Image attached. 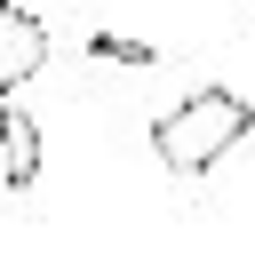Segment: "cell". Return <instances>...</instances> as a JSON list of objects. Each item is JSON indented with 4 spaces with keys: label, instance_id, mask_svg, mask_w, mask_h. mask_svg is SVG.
I'll return each instance as SVG.
<instances>
[{
    "label": "cell",
    "instance_id": "277c9868",
    "mask_svg": "<svg viewBox=\"0 0 255 255\" xmlns=\"http://www.w3.org/2000/svg\"><path fill=\"white\" fill-rule=\"evenodd\" d=\"M88 56L96 64H159L151 40H128V32H88Z\"/></svg>",
    "mask_w": 255,
    "mask_h": 255
},
{
    "label": "cell",
    "instance_id": "6da1fadb",
    "mask_svg": "<svg viewBox=\"0 0 255 255\" xmlns=\"http://www.w3.org/2000/svg\"><path fill=\"white\" fill-rule=\"evenodd\" d=\"M247 128H255V104H247L239 88H199V96H183V104L151 128V151H159V167H175V175H207Z\"/></svg>",
    "mask_w": 255,
    "mask_h": 255
},
{
    "label": "cell",
    "instance_id": "3957f363",
    "mask_svg": "<svg viewBox=\"0 0 255 255\" xmlns=\"http://www.w3.org/2000/svg\"><path fill=\"white\" fill-rule=\"evenodd\" d=\"M0 175H8V191H32L40 183V128H32V112L16 96L0 104Z\"/></svg>",
    "mask_w": 255,
    "mask_h": 255
},
{
    "label": "cell",
    "instance_id": "7a4b0ae2",
    "mask_svg": "<svg viewBox=\"0 0 255 255\" xmlns=\"http://www.w3.org/2000/svg\"><path fill=\"white\" fill-rule=\"evenodd\" d=\"M48 64V24L24 8V0H0V104Z\"/></svg>",
    "mask_w": 255,
    "mask_h": 255
}]
</instances>
